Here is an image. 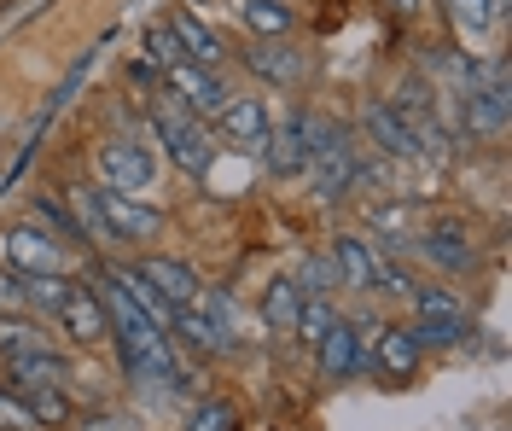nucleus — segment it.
Masks as SVG:
<instances>
[{
    "label": "nucleus",
    "mask_w": 512,
    "mask_h": 431,
    "mask_svg": "<svg viewBox=\"0 0 512 431\" xmlns=\"http://www.w3.org/2000/svg\"><path fill=\"white\" fill-rule=\"evenodd\" d=\"M152 134H158V146L181 169H187V175H204V169H210V158H216V146H210L204 123L192 117L187 105H175V100L152 105Z\"/></svg>",
    "instance_id": "1"
},
{
    "label": "nucleus",
    "mask_w": 512,
    "mask_h": 431,
    "mask_svg": "<svg viewBox=\"0 0 512 431\" xmlns=\"http://www.w3.org/2000/svg\"><path fill=\"white\" fill-rule=\"evenodd\" d=\"M99 181H105V193H146L158 181L152 140H105L99 146Z\"/></svg>",
    "instance_id": "2"
},
{
    "label": "nucleus",
    "mask_w": 512,
    "mask_h": 431,
    "mask_svg": "<svg viewBox=\"0 0 512 431\" xmlns=\"http://www.w3.org/2000/svg\"><path fill=\"white\" fill-rule=\"evenodd\" d=\"M6 263H12V274H24V280L64 274V245L53 233H41L35 222H18V228H6Z\"/></svg>",
    "instance_id": "3"
},
{
    "label": "nucleus",
    "mask_w": 512,
    "mask_h": 431,
    "mask_svg": "<svg viewBox=\"0 0 512 431\" xmlns=\"http://www.w3.org/2000/svg\"><path fill=\"white\" fill-rule=\"evenodd\" d=\"M117 344H123V362L134 379H146V385H169V373H175V350H169V338L158 327H134V332H117Z\"/></svg>",
    "instance_id": "4"
},
{
    "label": "nucleus",
    "mask_w": 512,
    "mask_h": 431,
    "mask_svg": "<svg viewBox=\"0 0 512 431\" xmlns=\"http://www.w3.org/2000/svg\"><path fill=\"white\" fill-rule=\"evenodd\" d=\"M163 76H169V88H175V105H187L198 123H204V117H216V111L227 105V82L216 76V70H198V65L181 59V65H169Z\"/></svg>",
    "instance_id": "5"
},
{
    "label": "nucleus",
    "mask_w": 512,
    "mask_h": 431,
    "mask_svg": "<svg viewBox=\"0 0 512 431\" xmlns=\"http://www.w3.org/2000/svg\"><path fill=\"white\" fill-rule=\"evenodd\" d=\"M239 59H245V70H251V76H262L268 88H297V82L309 76L303 53H297L291 41H251Z\"/></svg>",
    "instance_id": "6"
},
{
    "label": "nucleus",
    "mask_w": 512,
    "mask_h": 431,
    "mask_svg": "<svg viewBox=\"0 0 512 431\" xmlns=\"http://www.w3.org/2000/svg\"><path fill=\"white\" fill-rule=\"evenodd\" d=\"M99 210H105V222H111V233H117V245H128V239H152V233L163 228L158 204L134 199V193H105V187H99Z\"/></svg>",
    "instance_id": "7"
},
{
    "label": "nucleus",
    "mask_w": 512,
    "mask_h": 431,
    "mask_svg": "<svg viewBox=\"0 0 512 431\" xmlns=\"http://www.w3.org/2000/svg\"><path fill=\"white\" fill-rule=\"evenodd\" d=\"M216 129H222L227 146H239V152H262L268 146V111L245 94H227V105L216 111Z\"/></svg>",
    "instance_id": "8"
},
{
    "label": "nucleus",
    "mask_w": 512,
    "mask_h": 431,
    "mask_svg": "<svg viewBox=\"0 0 512 431\" xmlns=\"http://www.w3.org/2000/svg\"><path fill=\"white\" fill-rule=\"evenodd\" d=\"M134 268L146 274V286H152L169 309H192V303L204 298V280H198L187 263H175V257H146V263H134Z\"/></svg>",
    "instance_id": "9"
},
{
    "label": "nucleus",
    "mask_w": 512,
    "mask_h": 431,
    "mask_svg": "<svg viewBox=\"0 0 512 431\" xmlns=\"http://www.w3.org/2000/svg\"><path fill=\"white\" fill-rule=\"evenodd\" d=\"M419 251H425L437 268H448V274H472V268H478V245H472V233L460 228V222L425 228L419 233Z\"/></svg>",
    "instance_id": "10"
},
{
    "label": "nucleus",
    "mask_w": 512,
    "mask_h": 431,
    "mask_svg": "<svg viewBox=\"0 0 512 431\" xmlns=\"http://www.w3.org/2000/svg\"><path fill=\"white\" fill-rule=\"evenodd\" d=\"M59 327H64V338H76V344H99V338H111V321H105V309H99L94 286H70V292H64Z\"/></svg>",
    "instance_id": "11"
},
{
    "label": "nucleus",
    "mask_w": 512,
    "mask_h": 431,
    "mask_svg": "<svg viewBox=\"0 0 512 431\" xmlns=\"http://www.w3.org/2000/svg\"><path fill=\"white\" fill-rule=\"evenodd\" d=\"M262 164H268V175H303V169H309L303 111H286V123H280V129H268V146H262Z\"/></svg>",
    "instance_id": "12"
},
{
    "label": "nucleus",
    "mask_w": 512,
    "mask_h": 431,
    "mask_svg": "<svg viewBox=\"0 0 512 431\" xmlns=\"http://www.w3.org/2000/svg\"><path fill=\"white\" fill-rule=\"evenodd\" d=\"M169 35L181 41V59L198 70H222V41H216V30L198 18V12H169Z\"/></svg>",
    "instance_id": "13"
},
{
    "label": "nucleus",
    "mask_w": 512,
    "mask_h": 431,
    "mask_svg": "<svg viewBox=\"0 0 512 431\" xmlns=\"http://www.w3.org/2000/svg\"><path fill=\"white\" fill-rule=\"evenodd\" d=\"M239 18H245V30L256 41H286L297 30V12H291L286 0H239Z\"/></svg>",
    "instance_id": "14"
},
{
    "label": "nucleus",
    "mask_w": 512,
    "mask_h": 431,
    "mask_svg": "<svg viewBox=\"0 0 512 431\" xmlns=\"http://www.w3.org/2000/svg\"><path fill=\"white\" fill-rule=\"evenodd\" d=\"M367 134L379 140L390 158H419V146H414V134H408V123L396 117V105L379 100V105H367Z\"/></svg>",
    "instance_id": "15"
},
{
    "label": "nucleus",
    "mask_w": 512,
    "mask_h": 431,
    "mask_svg": "<svg viewBox=\"0 0 512 431\" xmlns=\"http://www.w3.org/2000/svg\"><path fill=\"white\" fill-rule=\"evenodd\" d=\"M70 199V228L82 233V239H94V245H117V233H111V222H105V210H99V187H70L64 193Z\"/></svg>",
    "instance_id": "16"
},
{
    "label": "nucleus",
    "mask_w": 512,
    "mask_h": 431,
    "mask_svg": "<svg viewBox=\"0 0 512 431\" xmlns=\"http://www.w3.org/2000/svg\"><path fill=\"white\" fill-rule=\"evenodd\" d=\"M507 105L512 100H495V94H460V129L483 140V134H501L507 129Z\"/></svg>",
    "instance_id": "17"
},
{
    "label": "nucleus",
    "mask_w": 512,
    "mask_h": 431,
    "mask_svg": "<svg viewBox=\"0 0 512 431\" xmlns=\"http://www.w3.org/2000/svg\"><path fill=\"white\" fill-rule=\"evenodd\" d=\"M315 350H320V373H326L332 385L355 373V327H350V321H332V332L320 338Z\"/></svg>",
    "instance_id": "18"
},
{
    "label": "nucleus",
    "mask_w": 512,
    "mask_h": 431,
    "mask_svg": "<svg viewBox=\"0 0 512 431\" xmlns=\"http://www.w3.org/2000/svg\"><path fill=\"white\" fill-rule=\"evenodd\" d=\"M373 245L367 239H355V233H344V239H332V263H338V274H344V286H355V292H367V280H373Z\"/></svg>",
    "instance_id": "19"
},
{
    "label": "nucleus",
    "mask_w": 512,
    "mask_h": 431,
    "mask_svg": "<svg viewBox=\"0 0 512 431\" xmlns=\"http://www.w3.org/2000/svg\"><path fill=\"white\" fill-rule=\"evenodd\" d=\"M379 367L390 373V379H408L419 367V338L414 327H384L379 332Z\"/></svg>",
    "instance_id": "20"
},
{
    "label": "nucleus",
    "mask_w": 512,
    "mask_h": 431,
    "mask_svg": "<svg viewBox=\"0 0 512 431\" xmlns=\"http://www.w3.org/2000/svg\"><path fill=\"white\" fill-rule=\"evenodd\" d=\"M6 373L18 391H35V385H59L64 379V362L53 350H30V356H6Z\"/></svg>",
    "instance_id": "21"
},
{
    "label": "nucleus",
    "mask_w": 512,
    "mask_h": 431,
    "mask_svg": "<svg viewBox=\"0 0 512 431\" xmlns=\"http://www.w3.org/2000/svg\"><path fill=\"white\" fill-rule=\"evenodd\" d=\"M297 309H303V286H297V280H274L268 298H262V321L274 332H291L297 327Z\"/></svg>",
    "instance_id": "22"
},
{
    "label": "nucleus",
    "mask_w": 512,
    "mask_h": 431,
    "mask_svg": "<svg viewBox=\"0 0 512 431\" xmlns=\"http://www.w3.org/2000/svg\"><path fill=\"white\" fill-rule=\"evenodd\" d=\"M169 332H175V338H187L198 356H222V350H227L222 338H216V327H210V315H204V309H175Z\"/></svg>",
    "instance_id": "23"
},
{
    "label": "nucleus",
    "mask_w": 512,
    "mask_h": 431,
    "mask_svg": "<svg viewBox=\"0 0 512 431\" xmlns=\"http://www.w3.org/2000/svg\"><path fill=\"white\" fill-rule=\"evenodd\" d=\"M30 350H53V338L18 315H0V356H30Z\"/></svg>",
    "instance_id": "24"
},
{
    "label": "nucleus",
    "mask_w": 512,
    "mask_h": 431,
    "mask_svg": "<svg viewBox=\"0 0 512 431\" xmlns=\"http://www.w3.org/2000/svg\"><path fill=\"white\" fill-rule=\"evenodd\" d=\"M18 397L35 414V426H64L70 420V397H64L59 385H35V391H18Z\"/></svg>",
    "instance_id": "25"
},
{
    "label": "nucleus",
    "mask_w": 512,
    "mask_h": 431,
    "mask_svg": "<svg viewBox=\"0 0 512 431\" xmlns=\"http://www.w3.org/2000/svg\"><path fill=\"white\" fill-rule=\"evenodd\" d=\"M297 286H303V298H326V292H338L344 274H338V263H332V251H320V257H309V263L297 268Z\"/></svg>",
    "instance_id": "26"
},
{
    "label": "nucleus",
    "mask_w": 512,
    "mask_h": 431,
    "mask_svg": "<svg viewBox=\"0 0 512 431\" xmlns=\"http://www.w3.org/2000/svg\"><path fill=\"white\" fill-rule=\"evenodd\" d=\"M448 18H454V30L466 35V41H483V35L495 30V12H489V0H443Z\"/></svg>",
    "instance_id": "27"
},
{
    "label": "nucleus",
    "mask_w": 512,
    "mask_h": 431,
    "mask_svg": "<svg viewBox=\"0 0 512 431\" xmlns=\"http://www.w3.org/2000/svg\"><path fill=\"white\" fill-rule=\"evenodd\" d=\"M414 309H419V321H466L460 298L443 292V286H414Z\"/></svg>",
    "instance_id": "28"
},
{
    "label": "nucleus",
    "mask_w": 512,
    "mask_h": 431,
    "mask_svg": "<svg viewBox=\"0 0 512 431\" xmlns=\"http://www.w3.org/2000/svg\"><path fill=\"white\" fill-rule=\"evenodd\" d=\"M332 321H338V315H332V303L326 298H303V309H297V338H303V344H320V338H326V332H332Z\"/></svg>",
    "instance_id": "29"
},
{
    "label": "nucleus",
    "mask_w": 512,
    "mask_h": 431,
    "mask_svg": "<svg viewBox=\"0 0 512 431\" xmlns=\"http://www.w3.org/2000/svg\"><path fill=\"white\" fill-rule=\"evenodd\" d=\"M373 251H379V245H373ZM367 286H379V292H390V298H414V280H408V268L402 263H390V257H373V280H367Z\"/></svg>",
    "instance_id": "30"
},
{
    "label": "nucleus",
    "mask_w": 512,
    "mask_h": 431,
    "mask_svg": "<svg viewBox=\"0 0 512 431\" xmlns=\"http://www.w3.org/2000/svg\"><path fill=\"white\" fill-rule=\"evenodd\" d=\"M239 420H233V408L227 402H192L187 414V431H233Z\"/></svg>",
    "instance_id": "31"
},
{
    "label": "nucleus",
    "mask_w": 512,
    "mask_h": 431,
    "mask_svg": "<svg viewBox=\"0 0 512 431\" xmlns=\"http://www.w3.org/2000/svg\"><path fill=\"white\" fill-rule=\"evenodd\" d=\"M146 59H152L158 70L181 65V41L169 35V24H152V30H146Z\"/></svg>",
    "instance_id": "32"
},
{
    "label": "nucleus",
    "mask_w": 512,
    "mask_h": 431,
    "mask_svg": "<svg viewBox=\"0 0 512 431\" xmlns=\"http://www.w3.org/2000/svg\"><path fill=\"white\" fill-rule=\"evenodd\" d=\"M414 338H419V350L425 344H460L466 338V321H414Z\"/></svg>",
    "instance_id": "33"
},
{
    "label": "nucleus",
    "mask_w": 512,
    "mask_h": 431,
    "mask_svg": "<svg viewBox=\"0 0 512 431\" xmlns=\"http://www.w3.org/2000/svg\"><path fill=\"white\" fill-rule=\"evenodd\" d=\"M210 327H216V338H222L227 350L239 344V327H233V303H227L222 292H210Z\"/></svg>",
    "instance_id": "34"
},
{
    "label": "nucleus",
    "mask_w": 512,
    "mask_h": 431,
    "mask_svg": "<svg viewBox=\"0 0 512 431\" xmlns=\"http://www.w3.org/2000/svg\"><path fill=\"white\" fill-rule=\"evenodd\" d=\"M0 426H12V431H35V414L24 408V397H18V391H0Z\"/></svg>",
    "instance_id": "35"
},
{
    "label": "nucleus",
    "mask_w": 512,
    "mask_h": 431,
    "mask_svg": "<svg viewBox=\"0 0 512 431\" xmlns=\"http://www.w3.org/2000/svg\"><path fill=\"white\" fill-rule=\"evenodd\" d=\"M82 76H88V59H76V65H70V76H64V82H59V94L47 100V117H53V111H64V100H70V94L82 88Z\"/></svg>",
    "instance_id": "36"
},
{
    "label": "nucleus",
    "mask_w": 512,
    "mask_h": 431,
    "mask_svg": "<svg viewBox=\"0 0 512 431\" xmlns=\"http://www.w3.org/2000/svg\"><path fill=\"white\" fill-rule=\"evenodd\" d=\"M24 274H0V309H6V315H18V309H24Z\"/></svg>",
    "instance_id": "37"
},
{
    "label": "nucleus",
    "mask_w": 512,
    "mask_h": 431,
    "mask_svg": "<svg viewBox=\"0 0 512 431\" xmlns=\"http://www.w3.org/2000/svg\"><path fill=\"white\" fill-rule=\"evenodd\" d=\"M82 431H140V426H134L128 414H88V420H82Z\"/></svg>",
    "instance_id": "38"
},
{
    "label": "nucleus",
    "mask_w": 512,
    "mask_h": 431,
    "mask_svg": "<svg viewBox=\"0 0 512 431\" xmlns=\"http://www.w3.org/2000/svg\"><path fill=\"white\" fill-rule=\"evenodd\" d=\"M390 6H396L402 18H419V12H425V0H390Z\"/></svg>",
    "instance_id": "39"
}]
</instances>
